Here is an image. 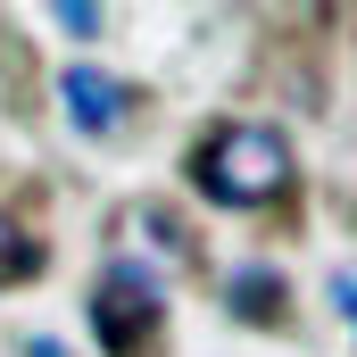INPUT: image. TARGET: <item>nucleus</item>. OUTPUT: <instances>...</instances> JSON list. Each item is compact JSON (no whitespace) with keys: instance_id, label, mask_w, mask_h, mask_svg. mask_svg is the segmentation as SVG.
Masks as SVG:
<instances>
[{"instance_id":"1","label":"nucleus","mask_w":357,"mask_h":357,"mask_svg":"<svg viewBox=\"0 0 357 357\" xmlns=\"http://www.w3.org/2000/svg\"><path fill=\"white\" fill-rule=\"evenodd\" d=\"M191 183H199V199H216V208H274L282 191H291V142L274 133V125H216L199 150H191Z\"/></svg>"},{"instance_id":"2","label":"nucleus","mask_w":357,"mask_h":357,"mask_svg":"<svg viewBox=\"0 0 357 357\" xmlns=\"http://www.w3.org/2000/svg\"><path fill=\"white\" fill-rule=\"evenodd\" d=\"M158 333H167V291L142 258H108L100 282H91V341L108 357H158Z\"/></svg>"},{"instance_id":"3","label":"nucleus","mask_w":357,"mask_h":357,"mask_svg":"<svg viewBox=\"0 0 357 357\" xmlns=\"http://www.w3.org/2000/svg\"><path fill=\"white\" fill-rule=\"evenodd\" d=\"M59 100H67V125H75V133H116V125L133 116V84H116V75H100V67H67V75H59Z\"/></svg>"},{"instance_id":"4","label":"nucleus","mask_w":357,"mask_h":357,"mask_svg":"<svg viewBox=\"0 0 357 357\" xmlns=\"http://www.w3.org/2000/svg\"><path fill=\"white\" fill-rule=\"evenodd\" d=\"M291 291H282V274L266 266H250V274H233V316L241 324H291V307H282Z\"/></svg>"},{"instance_id":"5","label":"nucleus","mask_w":357,"mask_h":357,"mask_svg":"<svg viewBox=\"0 0 357 357\" xmlns=\"http://www.w3.org/2000/svg\"><path fill=\"white\" fill-rule=\"evenodd\" d=\"M25 274H42V241L0 216V282H25Z\"/></svg>"},{"instance_id":"6","label":"nucleus","mask_w":357,"mask_h":357,"mask_svg":"<svg viewBox=\"0 0 357 357\" xmlns=\"http://www.w3.org/2000/svg\"><path fill=\"white\" fill-rule=\"evenodd\" d=\"M59 25H75V33H91V25H100V8H84V0H59Z\"/></svg>"},{"instance_id":"7","label":"nucleus","mask_w":357,"mask_h":357,"mask_svg":"<svg viewBox=\"0 0 357 357\" xmlns=\"http://www.w3.org/2000/svg\"><path fill=\"white\" fill-rule=\"evenodd\" d=\"M333 299H341V316L357 324V274H333Z\"/></svg>"}]
</instances>
